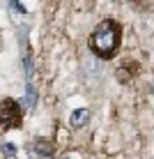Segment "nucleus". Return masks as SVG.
I'll list each match as a JSON object with an SVG mask.
<instances>
[{
  "label": "nucleus",
  "instance_id": "f257e3e1",
  "mask_svg": "<svg viewBox=\"0 0 154 159\" xmlns=\"http://www.w3.org/2000/svg\"><path fill=\"white\" fill-rule=\"evenodd\" d=\"M120 44H122V25L115 19H106L92 30L87 37V48L99 58V60H111L117 56Z\"/></svg>",
  "mask_w": 154,
  "mask_h": 159
},
{
  "label": "nucleus",
  "instance_id": "f03ea898",
  "mask_svg": "<svg viewBox=\"0 0 154 159\" xmlns=\"http://www.w3.org/2000/svg\"><path fill=\"white\" fill-rule=\"evenodd\" d=\"M0 120H2L5 129H19L21 127L23 113H21V106L12 99V97H5V99H2V106H0Z\"/></svg>",
  "mask_w": 154,
  "mask_h": 159
},
{
  "label": "nucleus",
  "instance_id": "7ed1b4c3",
  "mask_svg": "<svg viewBox=\"0 0 154 159\" xmlns=\"http://www.w3.org/2000/svg\"><path fill=\"white\" fill-rule=\"evenodd\" d=\"M90 118H92L90 108H76V111L69 113V127L71 129H83L90 122Z\"/></svg>",
  "mask_w": 154,
  "mask_h": 159
},
{
  "label": "nucleus",
  "instance_id": "20e7f679",
  "mask_svg": "<svg viewBox=\"0 0 154 159\" xmlns=\"http://www.w3.org/2000/svg\"><path fill=\"white\" fill-rule=\"evenodd\" d=\"M32 152H37V157H42V159H51L55 150H53V145H51L48 139H37L35 145H32Z\"/></svg>",
  "mask_w": 154,
  "mask_h": 159
},
{
  "label": "nucleus",
  "instance_id": "39448f33",
  "mask_svg": "<svg viewBox=\"0 0 154 159\" xmlns=\"http://www.w3.org/2000/svg\"><path fill=\"white\" fill-rule=\"evenodd\" d=\"M37 99H39V95H37L35 81H25V108H28V111H35Z\"/></svg>",
  "mask_w": 154,
  "mask_h": 159
},
{
  "label": "nucleus",
  "instance_id": "423d86ee",
  "mask_svg": "<svg viewBox=\"0 0 154 159\" xmlns=\"http://www.w3.org/2000/svg\"><path fill=\"white\" fill-rule=\"evenodd\" d=\"M23 72H25V81L35 79V60H32V53H30L28 46H25V51H23Z\"/></svg>",
  "mask_w": 154,
  "mask_h": 159
},
{
  "label": "nucleus",
  "instance_id": "0eeeda50",
  "mask_svg": "<svg viewBox=\"0 0 154 159\" xmlns=\"http://www.w3.org/2000/svg\"><path fill=\"white\" fill-rule=\"evenodd\" d=\"M7 5H9V9H12L14 14H21V16L25 14V5L21 2V0H7Z\"/></svg>",
  "mask_w": 154,
  "mask_h": 159
},
{
  "label": "nucleus",
  "instance_id": "6e6552de",
  "mask_svg": "<svg viewBox=\"0 0 154 159\" xmlns=\"http://www.w3.org/2000/svg\"><path fill=\"white\" fill-rule=\"evenodd\" d=\"M2 155L7 157V159H14L16 157V148L12 143H2Z\"/></svg>",
  "mask_w": 154,
  "mask_h": 159
},
{
  "label": "nucleus",
  "instance_id": "1a4fd4ad",
  "mask_svg": "<svg viewBox=\"0 0 154 159\" xmlns=\"http://www.w3.org/2000/svg\"><path fill=\"white\" fill-rule=\"evenodd\" d=\"M62 159H71V157H69V155H64V157H62Z\"/></svg>",
  "mask_w": 154,
  "mask_h": 159
}]
</instances>
